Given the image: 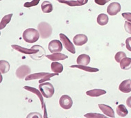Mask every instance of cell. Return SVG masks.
I'll use <instances>...</instances> for the list:
<instances>
[{
  "label": "cell",
  "instance_id": "44dd1931",
  "mask_svg": "<svg viewBox=\"0 0 131 118\" xmlns=\"http://www.w3.org/2000/svg\"><path fill=\"white\" fill-rule=\"evenodd\" d=\"M47 74L48 72H38L35 73V74H30L28 76H26L25 80L26 81H31V80L40 79Z\"/></svg>",
  "mask_w": 131,
  "mask_h": 118
},
{
  "label": "cell",
  "instance_id": "5bb4252c",
  "mask_svg": "<svg viewBox=\"0 0 131 118\" xmlns=\"http://www.w3.org/2000/svg\"><path fill=\"white\" fill-rule=\"evenodd\" d=\"M106 94V91L103 89H92L86 92V94L91 97H98Z\"/></svg>",
  "mask_w": 131,
  "mask_h": 118
},
{
  "label": "cell",
  "instance_id": "4fadbf2b",
  "mask_svg": "<svg viewBox=\"0 0 131 118\" xmlns=\"http://www.w3.org/2000/svg\"><path fill=\"white\" fill-rule=\"evenodd\" d=\"M90 56L85 53H83L79 55L76 58V63L77 65H88L90 63Z\"/></svg>",
  "mask_w": 131,
  "mask_h": 118
},
{
  "label": "cell",
  "instance_id": "ac0fdd59",
  "mask_svg": "<svg viewBox=\"0 0 131 118\" xmlns=\"http://www.w3.org/2000/svg\"><path fill=\"white\" fill-rule=\"evenodd\" d=\"M70 68H79L80 70H83V71H85V72H99V69L95 68H91V67H88V65H71Z\"/></svg>",
  "mask_w": 131,
  "mask_h": 118
},
{
  "label": "cell",
  "instance_id": "e575fe53",
  "mask_svg": "<svg viewBox=\"0 0 131 118\" xmlns=\"http://www.w3.org/2000/svg\"><path fill=\"white\" fill-rule=\"evenodd\" d=\"M78 1V2L81 4V6H83V5L86 4L88 2V0H77Z\"/></svg>",
  "mask_w": 131,
  "mask_h": 118
},
{
  "label": "cell",
  "instance_id": "d590c367",
  "mask_svg": "<svg viewBox=\"0 0 131 118\" xmlns=\"http://www.w3.org/2000/svg\"><path fill=\"white\" fill-rule=\"evenodd\" d=\"M3 81V77H2V73L0 72V83L2 82Z\"/></svg>",
  "mask_w": 131,
  "mask_h": 118
},
{
  "label": "cell",
  "instance_id": "8fae6325",
  "mask_svg": "<svg viewBox=\"0 0 131 118\" xmlns=\"http://www.w3.org/2000/svg\"><path fill=\"white\" fill-rule=\"evenodd\" d=\"M119 90L124 93H129L131 92V79H126L119 84Z\"/></svg>",
  "mask_w": 131,
  "mask_h": 118
},
{
  "label": "cell",
  "instance_id": "4316f807",
  "mask_svg": "<svg viewBox=\"0 0 131 118\" xmlns=\"http://www.w3.org/2000/svg\"><path fill=\"white\" fill-rule=\"evenodd\" d=\"M56 75H58V74L57 73H54L53 74H50V73H48L47 74H46L44 77H42V79L39 80V83H43V82H46L49 81V80L51 78L53 77H54Z\"/></svg>",
  "mask_w": 131,
  "mask_h": 118
},
{
  "label": "cell",
  "instance_id": "d6a6232c",
  "mask_svg": "<svg viewBox=\"0 0 131 118\" xmlns=\"http://www.w3.org/2000/svg\"><path fill=\"white\" fill-rule=\"evenodd\" d=\"M110 0H94V2L98 5H100V6H103L105 4H107V2H109Z\"/></svg>",
  "mask_w": 131,
  "mask_h": 118
},
{
  "label": "cell",
  "instance_id": "7402d4cb",
  "mask_svg": "<svg viewBox=\"0 0 131 118\" xmlns=\"http://www.w3.org/2000/svg\"><path fill=\"white\" fill-rule=\"evenodd\" d=\"M9 63L5 60H0V72L2 74H6L10 70Z\"/></svg>",
  "mask_w": 131,
  "mask_h": 118
},
{
  "label": "cell",
  "instance_id": "cb8c5ba5",
  "mask_svg": "<svg viewBox=\"0 0 131 118\" xmlns=\"http://www.w3.org/2000/svg\"><path fill=\"white\" fill-rule=\"evenodd\" d=\"M84 117L86 118H108L107 116L97 113H88L84 115Z\"/></svg>",
  "mask_w": 131,
  "mask_h": 118
},
{
  "label": "cell",
  "instance_id": "9c48e42d",
  "mask_svg": "<svg viewBox=\"0 0 131 118\" xmlns=\"http://www.w3.org/2000/svg\"><path fill=\"white\" fill-rule=\"evenodd\" d=\"M99 108L100 109V110L103 112V113L104 114L105 116H107L108 117L114 118L115 115H114V111L112 109V107L107 106L106 104H98Z\"/></svg>",
  "mask_w": 131,
  "mask_h": 118
},
{
  "label": "cell",
  "instance_id": "3957f363",
  "mask_svg": "<svg viewBox=\"0 0 131 118\" xmlns=\"http://www.w3.org/2000/svg\"><path fill=\"white\" fill-rule=\"evenodd\" d=\"M38 31L42 39L49 38L53 32L52 27L47 22H41L38 25Z\"/></svg>",
  "mask_w": 131,
  "mask_h": 118
},
{
  "label": "cell",
  "instance_id": "52a82bcc",
  "mask_svg": "<svg viewBox=\"0 0 131 118\" xmlns=\"http://www.w3.org/2000/svg\"><path fill=\"white\" fill-rule=\"evenodd\" d=\"M63 45L61 41L58 40H52L49 42L48 45V49L49 50L51 53H56L62 51Z\"/></svg>",
  "mask_w": 131,
  "mask_h": 118
},
{
  "label": "cell",
  "instance_id": "7a4b0ae2",
  "mask_svg": "<svg viewBox=\"0 0 131 118\" xmlns=\"http://www.w3.org/2000/svg\"><path fill=\"white\" fill-rule=\"evenodd\" d=\"M39 90L42 95L47 99H49L51 97H52L55 92V89H54L53 85L49 82L47 81L40 83Z\"/></svg>",
  "mask_w": 131,
  "mask_h": 118
},
{
  "label": "cell",
  "instance_id": "ffe728a7",
  "mask_svg": "<svg viewBox=\"0 0 131 118\" xmlns=\"http://www.w3.org/2000/svg\"><path fill=\"white\" fill-rule=\"evenodd\" d=\"M13 17V13H10V14L6 15L2 17V19L0 22V30L4 29L5 27H6L8 23L11 21V18Z\"/></svg>",
  "mask_w": 131,
  "mask_h": 118
},
{
  "label": "cell",
  "instance_id": "484cf974",
  "mask_svg": "<svg viewBox=\"0 0 131 118\" xmlns=\"http://www.w3.org/2000/svg\"><path fill=\"white\" fill-rule=\"evenodd\" d=\"M60 3H63V4H65L68 5L71 7H74V6H81V4L78 2V1H74V0H71V1H68V0H64V1H62Z\"/></svg>",
  "mask_w": 131,
  "mask_h": 118
},
{
  "label": "cell",
  "instance_id": "d4e9b609",
  "mask_svg": "<svg viewBox=\"0 0 131 118\" xmlns=\"http://www.w3.org/2000/svg\"><path fill=\"white\" fill-rule=\"evenodd\" d=\"M125 57H126V53H124V51H118L114 56V59L117 61V63H119Z\"/></svg>",
  "mask_w": 131,
  "mask_h": 118
},
{
  "label": "cell",
  "instance_id": "1f68e13d",
  "mask_svg": "<svg viewBox=\"0 0 131 118\" xmlns=\"http://www.w3.org/2000/svg\"><path fill=\"white\" fill-rule=\"evenodd\" d=\"M126 47L128 50L131 51V37H129L126 40Z\"/></svg>",
  "mask_w": 131,
  "mask_h": 118
},
{
  "label": "cell",
  "instance_id": "277c9868",
  "mask_svg": "<svg viewBox=\"0 0 131 118\" xmlns=\"http://www.w3.org/2000/svg\"><path fill=\"white\" fill-rule=\"evenodd\" d=\"M59 37L64 48L70 53H73V54L76 53V49L74 45V43H72V42L69 40V38L66 35H64V34H62V33L59 34Z\"/></svg>",
  "mask_w": 131,
  "mask_h": 118
},
{
  "label": "cell",
  "instance_id": "603a6c76",
  "mask_svg": "<svg viewBox=\"0 0 131 118\" xmlns=\"http://www.w3.org/2000/svg\"><path fill=\"white\" fill-rule=\"evenodd\" d=\"M116 111H117V115L120 117H123L128 115V111L127 110L126 107L123 104H119V106H117Z\"/></svg>",
  "mask_w": 131,
  "mask_h": 118
},
{
  "label": "cell",
  "instance_id": "ba28073f",
  "mask_svg": "<svg viewBox=\"0 0 131 118\" xmlns=\"http://www.w3.org/2000/svg\"><path fill=\"white\" fill-rule=\"evenodd\" d=\"M121 9H122V6L119 2H112L107 6V14L111 16H114L118 14L120 12Z\"/></svg>",
  "mask_w": 131,
  "mask_h": 118
},
{
  "label": "cell",
  "instance_id": "f546056e",
  "mask_svg": "<svg viewBox=\"0 0 131 118\" xmlns=\"http://www.w3.org/2000/svg\"><path fill=\"white\" fill-rule=\"evenodd\" d=\"M124 29L127 33L131 34V22L126 20V22L124 23Z\"/></svg>",
  "mask_w": 131,
  "mask_h": 118
},
{
  "label": "cell",
  "instance_id": "8d00e7d4",
  "mask_svg": "<svg viewBox=\"0 0 131 118\" xmlns=\"http://www.w3.org/2000/svg\"><path fill=\"white\" fill-rule=\"evenodd\" d=\"M57 1H58L59 2H62V1H64V0H57Z\"/></svg>",
  "mask_w": 131,
  "mask_h": 118
},
{
  "label": "cell",
  "instance_id": "83f0119b",
  "mask_svg": "<svg viewBox=\"0 0 131 118\" xmlns=\"http://www.w3.org/2000/svg\"><path fill=\"white\" fill-rule=\"evenodd\" d=\"M40 0H32L31 2H27L24 4V6L26 8H31L39 4Z\"/></svg>",
  "mask_w": 131,
  "mask_h": 118
},
{
  "label": "cell",
  "instance_id": "e0dca14e",
  "mask_svg": "<svg viewBox=\"0 0 131 118\" xmlns=\"http://www.w3.org/2000/svg\"><path fill=\"white\" fill-rule=\"evenodd\" d=\"M63 65L60 63H58L57 61H53L51 64V70L53 72L59 73L62 72L63 71Z\"/></svg>",
  "mask_w": 131,
  "mask_h": 118
},
{
  "label": "cell",
  "instance_id": "9a60e30c",
  "mask_svg": "<svg viewBox=\"0 0 131 118\" xmlns=\"http://www.w3.org/2000/svg\"><path fill=\"white\" fill-rule=\"evenodd\" d=\"M41 9L44 13H50L53 11V4L49 1H45L41 4Z\"/></svg>",
  "mask_w": 131,
  "mask_h": 118
},
{
  "label": "cell",
  "instance_id": "f35d334b",
  "mask_svg": "<svg viewBox=\"0 0 131 118\" xmlns=\"http://www.w3.org/2000/svg\"><path fill=\"white\" fill-rule=\"evenodd\" d=\"M0 1H1V0H0Z\"/></svg>",
  "mask_w": 131,
  "mask_h": 118
},
{
  "label": "cell",
  "instance_id": "5b68a950",
  "mask_svg": "<svg viewBox=\"0 0 131 118\" xmlns=\"http://www.w3.org/2000/svg\"><path fill=\"white\" fill-rule=\"evenodd\" d=\"M59 105L64 110H69L73 106V100L69 95L64 94L60 97Z\"/></svg>",
  "mask_w": 131,
  "mask_h": 118
},
{
  "label": "cell",
  "instance_id": "8992f818",
  "mask_svg": "<svg viewBox=\"0 0 131 118\" xmlns=\"http://www.w3.org/2000/svg\"><path fill=\"white\" fill-rule=\"evenodd\" d=\"M31 72V69L29 66L26 65H22L17 68L15 72V74L19 79H24L26 78V76L30 74Z\"/></svg>",
  "mask_w": 131,
  "mask_h": 118
},
{
  "label": "cell",
  "instance_id": "836d02e7",
  "mask_svg": "<svg viewBox=\"0 0 131 118\" xmlns=\"http://www.w3.org/2000/svg\"><path fill=\"white\" fill-rule=\"evenodd\" d=\"M126 103V105L128 106L129 108H131V96L127 98Z\"/></svg>",
  "mask_w": 131,
  "mask_h": 118
},
{
  "label": "cell",
  "instance_id": "4dcf8cb0",
  "mask_svg": "<svg viewBox=\"0 0 131 118\" xmlns=\"http://www.w3.org/2000/svg\"><path fill=\"white\" fill-rule=\"evenodd\" d=\"M122 17H124V19H126V21H128V22H131V13H122Z\"/></svg>",
  "mask_w": 131,
  "mask_h": 118
},
{
  "label": "cell",
  "instance_id": "30bf717a",
  "mask_svg": "<svg viewBox=\"0 0 131 118\" xmlns=\"http://www.w3.org/2000/svg\"><path fill=\"white\" fill-rule=\"evenodd\" d=\"M88 41V38L85 34H77L73 38V43L76 46H82Z\"/></svg>",
  "mask_w": 131,
  "mask_h": 118
},
{
  "label": "cell",
  "instance_id": "6da1fadb",
  "mask_svg": "<svg viewBox=\"0 0 131 118\" xmlns=\"http://www.w3.org/2000/svg\"><path fill=\"white\" fill-rule=\"evenodd\" d=\"M40 34L38 29L34 28H29L24 30L22 34V38L27 43H34L40 38Z\"/></svg>",
  "mask_w": 131,
  "mask_h": 118
},
{
  "label": "cell",
  "instance_id": "d6986e66",
  "mask_svg": "<svg viewBox=\"0 0 131 118\" xmlns=\"http://www.w3.org/2000/svg\"><path fill=\"white\" fill-rule=\"evenodd\" d=\"M96 21L100 26H105L108 23L109 18H108L107 15L105 14V13H101L98 15Z\"/></svg>",
  "mask_w": 131,
  "mask_h": 118
},
{
  "label": "cell",
  "instance_id": "f1b7e54d",
  "mask_svg": "<svg viewBox=\"0 0 131 118\" xmlns=\"http://www.w3.org/2000/svg\"><path fill=\"white\" fill-rule=\"evenodd\" d=\"M26 118H43L42 115L38 112H31L27 115Z\"/></svg>",
  "mask_w": 131,
  "mask_h": 118
},
{
  "label": "cell",
  "instance_id": "74e56055",
  "mask_svg": "<svg viewBox=\"0 0 131 118\" xmlns=\"http://www.w3.org/2000/svg\"><path fill=\"white\" fill-rule=\"evenodd\" d=\"M0 36H1V30H0Z\"/></svg>",
  "mask_w": 131,
  "mask_h": 118
},
{
  "label": "cell",
  "instance_id": "2e32d148",
  "mask_svg": "<svg viewBox=\"0 0 131 118\" xmlns=\"http://www.w3.org/2000/svg\"><path fill=\"white\" fill-rule=\"evenodd\" d=\"M120 68L124 70H128L131 69V58L125 57L120 62Z\"/></svg>",
  "mask_w": 131,
  "mask_h": 118
},
{
  "label": "cell",
  "instance_id": "7c38bea8",
  "mask_svg": "<svg viewBox=\"0 0 131 118\" xmlns=\"http://www.w3.org/2000/svg\"><path fill=\"white\" fill-rule=\"evenodd\" d=\"M46 57L52 60V61H58V60H63L67 59L68 56L65 55L64 53H60V52H56V53H53L49 55H46Z\"/></svg>",
  "mask_w": 131,
  "mask_h": 118
}]
</instances>
